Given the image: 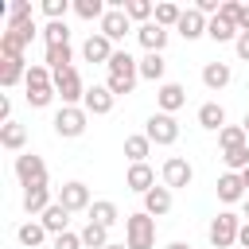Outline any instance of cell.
Instances as JSON below:
<instances>
[{"mask_svg":"<svg viewBox=\"0 0 249 249\" xmlns=\"http://www.w3.org/2000/svg\"><path fill=\"white\" fill-rule=\"evenodd\" d=\"M128 31H132V19L124 16V8H109L105 19H101V35H105L109 43H121Z\"/></svg>","mask_w":249,"mask_h":249,"instance_id":"cell-11","label":"cell"},{"mask_svg":"<svg viewBox=\"0 0 249 249\" xmlns=\"http://www.w3.org/2000/svg\"><path fill=\"white\" fill-rule=\"evenodd\" d=\"M237 31H249V4H245L241 16H237Z\"/></svg>","mask_w":249,"mask_h":249,"instance_id":"cell-46","label":"cell"},{"mask_svg":"<svg viewBox=\"0 0 249 249\" xmlns=\"http://www.w3.org/2000/svg\"><path fill=\"white\" fill-rule=\"evenodd\" d=\"M206 23H210V19H206V16L198 12V8H187L175 31H179L183 39H202V35H206Z\"/></svg>","mask_w":249,"mask_h":249,"instance_id":"cell-19","label":"cell"},{"mask_svg":"<svg viewBox=\"0 0 249 249\" xmlns=\"http://www.w3.org/2000/svg\"><path fill=\"white\" fill-rule=\"evenodd\" d=\"M105 249H128V245H124V241H109Z\"/></svg>","mask_w":249,"mask_h":249,"instance_id":"cell-48","label":"cell"},{"mask_svg":"<svg viewBox=\"0 0 249 249\" xmlns=\"http://www.w3.org/2000/svg\"><path fill=\"white\" fill-rule=\"evenodd\" d=\"M16 237H19V245L35 249V245H43V241H47V230H43V222H23V226L16 230Z\"/></svg>","mask_w":249,"mask_h":249,"instance_id":"cell-31","label":"cell"},{"mask_svg":"<svg viewBox=\"0 0 249 249\" xmlns=\"http://www.w3.org/2000/svg\"><path fill=\"white\" fill-rule=\"evenodd\" d=\"M148 152H152V140H148L144 132H136V136H124V156H128L132 163H148Z\"/></svg>","mask_w":249,"mask_h":249,"instance_id":"cell-29","label":"cell"},{"mask_svg":"<svg viewBox=\"0 0 249 249\" xmlns=\"http://www.w3.org/2000/svg\"><path fill=\"white\" fill-rule=\"evenodd\" d=\"M144 136H148L152 144H175V140H179V121H175L171 113H152L148 124H144Z\"/></svg>","mask_w":249,"mask_h":249,"instance_id":"cell-6","label":"cell"},{"mask_svg":"<svg viewBox=\"0 0 249 249\" xmlns=\"http://www.w3.org/2000/svg\"><path fill=\"white\" fill-rule=\"evenodd\" d=\"M27 66L31 62H23V58H0V86L12 89L19 78H27Z\"/></svg>","mask_w":249,"mask_h":249,"instance_id":"cell-25","label":"cell"},{"mask_svg":"<svg viewBox=\"0 0 249 249\" xmlns=\"http://www.w3.org/2000/svg\"><path fill=\"white\" fill-rule=\"evenodd\" d=\"M124 245L128 249H152L156 245V218L144 214V210L128 214L124 218Z\"/></svg>","mask_w":249,"mask_h":249,"instance_id":"cell-2","label":"cell"},{"mask_svg":"<svg viewBox=\"0 0 249 249\" xmlns=\"http://www.w3.org/2000/svg\"><path fill=\"white\" fill-rule=\"evenodd\" d=\"M230 78H233L230 62H206L202 66V86L206 89H222V86H230Z\"/></svg>","mask_w":249,"mask_h":249,"instance_id":"cell-21","label":"cell"},{"mask_svg":"<svg viewBox=\"0 0 249 249\" xmlns=\"http://www.w3.org/2000/svg\"><path fill=\"white\" fill-rule=\"evenodd\" d=\"M54 249H86V245H82V233H70L66 230V233L54 237Z\"/></svg>","mask_w":249,"mask_h":249,"instance_id":"cell-42","label":"cell"},{"mask_svg":"<svg viewBox=\"0 0 249 249\" xmlns=\"http://www.w3.org/2000/svg\"><path fill=\"white\" fill-rule=\"evenodd\" d=\"M167 249H191V245H187V241H171Z\"/></svg>","mask_w":249,"mask_h":249,"instance_id":"cell-49","label":"cell"},{"mask_svg":"<svg viewBox=\"0 0 249 249\" xmlns=\"http://www.w3.org/2000/svg\"><path fill=\"white\" fill-rule=\"evenodd\" d=\"M39 35L35 19H23V23H8V31L0 35V58H23V47Z\"/></svg>","mask_w":249,"mask_h":249,"instance_id":"cell-3","label":"cell"},{"mask_svg":"<svg viewBox=\"0 0 249 249\" xmlns=\"http://www.w3.org/2000/svg\"><path fill=\"white\" fill-rule=\"evenodd\" d=\"M206 35L214 39V43H237V23H230V19H222V16H214L210 23H206Z\"/></svg>","mask_w":249,"mask_h":249,"instance_id":"cell-26","label":"cell"},{"mask_svg":"<svg viewBox=\"0 0 249 249\" xmlns=\"http://www.w3.org/2000/svg\"><path fill=\"white\" fill-rule=\"evenodd\" d=\"M245 222H249V195H245Z\"/></svg>","mask_w":249,"mask_h":249,"instance_id":"cell-52","label":"cell"},{"mask_svg":"<svg viewBox=\"0 0 249 249\" xmlns=\"http://www.w3.org/2000/svg\"><path fill=\"white\" fill-rule=\"evenodd\" d=\"M156 105H160V113H171V117H175V109L187 105V89H183L179 82H163V86L156 89Z\"/></svg>","mask_w":249,"mask_h":249,"instance_id":"cell-14","label":"cell"},{"mask_svg":"<svg viewBox=\"0 0 249 249\" xmlns=\"http://www.w3.org/2000/svg\"><path fill=\"white\" fill-rule=\"evenodd\" d=\"M39 222H43V230H47V233H54V237H58V233H66V226H70V210L54 198V202L43 210V218H39Z\"/></svg>","mask_w":249,"mask_h":249,"instance_id":"cell-18","label":"cell"},{"mask_svg":"<svg viewBox=\"0 0 249 249\" xmlns=\"http://www.w3.org/2000/svg\"><path fill=\"white\" fill-rule=\"evenodd\" d=\"M241 8H245V4H237V0H226L218 16H222V19H230V23H237V16H241Z\"/></svg>","mask_w":249,"mask_h":249,"instance_id":"cell-43","label":"cell"},{"mask_svg":"<svg viewBox=\"0 0 249 249\" xmlns=\"http://www.w3.org/2000/svg\"><path fill=\"white\" fill-rule=\"evenodd\" d=\"M82 245H86V249H105V245H109V230L97 226V222H86V230H82Z\"/></svg>","mask_w":249,"mask_h":249,"instance_id":"cell-34","label":"cell"},{"mask_svg":"<svg viewBox=\"0 0 249 249\" xmlns=\"http://www.w3.org/2000/svg\"><path fill=\"white\" fill-rule=\"evenodd\" d=\"M54 97H58L54 86H27V105H31V109H47Z\"/></svg>","mask_w":249,"mask_h":249,"instance_id":"cell-37","label":"cell"},{"mask_svg":"<svg viewBox=\"0 0 249 249\" xmlns=\"http://www.w3.org/2000/svg\"><path fill=\"white\" fill-rule=\"evenodd\" d=\"M237 175H241V183H245V187H249V167H245V171H237Z\"/></svg>","mask_w":249,"mask_h":249,"instance_id":"cell-50","label":"cell"},{"mask_svg":"<svg viewBox=\"0 0 249 249\" xmlns=\"http://www.w3.org/2000/svg\"><path fill=\"white\" fill-rule=\"evenodd\" d=\"M218 198H222V202H245V183H241L237 171H226V175L218 179Z\"/></svg>","mask_w":249,"mask_h":249,"instance_id":"cell-20","label":"cell"},{"mask_svg":"<svg viewBox=\"0 0 249 249\" xmlns=\"http://www.w3.org/2000/svg\"><path fill=\"white\" fill-rule=\"evenodd\" d=\"M198 124L210 128V132H222V128H226V109H222L218 101H202V105H198Z\"/></svg>","mask_w":249,"mask_h":249,"instance_id":"cell-22","label":"cell"},{"mask_svg":"<svg viewBox=\"0 0 249 249\" xmlns=\"http://www.w3.org/2000/svg\"><path fill=\"white\" fill-rule=\"evenodd\" d=\"M43 62L51 66V74L70 70V66H74V51H70V43H66V47H47V58H43Z\"/></svg>","mask_w":249,"mask_h":249,"instance_id":"cell-28","label":"cell"},{"mask_svg":"<svg viewBox=\"0 0 249 249\" xmlns=\"http://www.w3.org/2000/svg\"><path fill=\"white\" fill-rule=\"evenodd\" d=\"M233 51H237V58H241V62H249V31H241V35H237Z\"/></svg>","mask_w":249,"mask_h":249,"instance_id":"cell-44","label":"cell"},{"mask_svg":"<svg viewBox=\"0 0 249 249\" xmlns=\"http://www.w3.org/2000/svg\"><path fill=\"white\" fill-rule=\"evenodd\" d=\"M51 202H54V198H51V187H47V183L23 187V214H39V218H43V210H47Z\"/></svg>","mask_w":249,"mask_h":249,"instance_id":"cell-16","label":"cell"},{"mask_svg":"<svg viewBox=\"0 0 249 249\" xmlns=\"http://www.w3.org/2000/svg\"><path fill=\"white\" fill-rule=\"evenodd\" d=\"M167 35H171V31H167V27H160L156 19L136 27V39H140L144 54H163V47H167Z\"/></svg>","mask_w":249,"mask_h":249,"instance_id":"cell-10","label":"cell"},{"mask_svg":"<svg viewBox=\"0 0 249 249\" xmlns=\"http://www.w3.org/2000/svg\"><path fill=\"white\" fill-rule=\"evenodd\" d=\"M0 144H4L8 152H19V148L27 144V128H23L19 121H8V124H0Z\"/></svg>","mask_w":249,"mask_h":249,"instance_id":"cell-27","label":"cell"},{"mask_svg":"<svg viewBox=\"0 0 249 249\" xmlns=\"http://www.w3.org/2000/svg\"><path fill=\"white\" fill-rule=\"evenodd\" d=\"M167 210H171V191H167V187H152V191L144 195V214L163 218Z\"/></svg>","mask_w":249,"mask_h":249,"instance_id":"cell-23","label":"cell"},{"mask_svg":"<svg viewBox=\"0 0 249 249\" xmlns=\"http://www.w3.org/2000/svg\"><path fill=\"white\" fill-rule=\"evenodd\" d=\"M163 74H167V58H163V54H144V58H140V78L163 82Z\"/></svg>","mask_w":249,"mask_h":249,"instance_id":"cell-30","label":"cell"},{"mask_svg":"<svg viewBox=\"0 0 249 249\" xmlns=\"http://www.w3.org/2000/svg\"><path fill=\"white\" fill-rule=\"evenodd\" d=\"M124 16L128 19H140V23H152L156 19V4L152 0H124Z\"/></svg>","mask_w":249,"mask_h":249,"instance_id":"cell-32","label":"cell"},{"mask_svg":"<svg viewBox=\"0 0 249 249\" xmlns=\"http://www.w3.org/2000/svg\"><path fill=\"white\" fill-rule=\"evenodd\" d=\"M43 39H47V47H66V43H70V27H66V19L47 23V27H43Z\"/></svg>","mask_w":249,"mask_h":249,"instance_id":"cell-36","label":"cell"},{"mask_svg":"<svg viewBox=\"0 0 249 249\" xmlns=\"http://www.w3.org/2000/svg\"><path fill=\"white\" fill-rule=\"evenodd\" d=\"M12 121V97H0V124Z\"/></svg>","mask_w":249,"mask_h":249,"instance_id":"cell-45","label":"cell"},{"mask_svg":"<svg viewBox=\"0 0 249 249\" xmlns=\"http://www.w3.org/2000/svg\"><path fill=\"white\" fill-rule=\"evenodd\" d=\"M210 249H230V245H237V233H241V218L237 214H230V210H222V214H214L210 218Z\"/></svg>","mask_w":249,"mask_h":249,"instance_id":"cell-4","label":"cell"},{"mask_svg":"<svg viewBox=\"0 0 249 249\" xmlns=\"http://www.w3.org/2000/svg\"><path fill=\"white\" fill-rule=\"evenodd\" d=\"M124 187H128V191H136V195H148V191L156 187V171H152L148 163H132V167H128V175H124Z\"/></svg>","mask_w":249,"mask_h":249,"instance_id":"cell-17","label":"cell"},{"mask_svg":"<svg viewBox=\"0 0 249 249\" xmlns=\"http://www.w3.org/2000/svg\"><path fill=\"white\" fill-rule=\"evenodd\" d=\"M54 93L62 97V105H78L82 97H86V86H82V74L70 66V70H62V74H54Z\"/></svg>","mask_w":249,"mask_h":249,"instance_id":"cell-9","label":"cell"},{"mask_svg":"<svg viewBox=\"0 0 249 249\" xmlns=\"http://www.w3.org/2000/svg\"><path fill=\"white\" fill-rule=\"evenodd\" d=\"M23 19H31V0H16V4H8V23H23Z\"/></svg>","mask_w":249,"mask_h":249,"instance_id":"cell-41","label":"cell"},{"mask_svg":"<svg viewBox=\"0 0 249 249\" xmlns=\"http://www.w3.org/2000/svg\"><path fill=\"white\" fill-rule=\"evenodd\" d=\"M86 121H89V113L82 109V105H62L58 113H54V132L58 136H66V140H74V136H82L86 132Z\"/></svg>","mask_w":249,"mask_h":249,"instance_id":"cell-5","label":"cell"},{"mask_svg":"<svg viewBox=\"0 0 249 249\" xmlns=\"http://www.w3.org/2000/svg\"><path fill=\"white\" fill-rule=\"evenodd\" d=\"M179 19H183V8L179 4H171V0L156 4V23L160 27H179Z\"/></svg>","mask_w":249,"mask_h":249,"instance_id":"cell-35","label":"cell"},{"mask_svg":"<svg viewBox=\"0 0 249 249\" xmlns=\"http://www.w3.org/2000/svg\"><path fill=\"white\" fill-rule=\"evenodd\" d=\"M113 54H117V51H113V43H109L101 31H97V35H89V39L82 43V58H86V62H105V66H109V58H113Z\"/></svg>","mask_w":249,"mask_h":249,"instance_id":"cell-15","label":"cell"},{"mask_svg":"<svg viewBox=\"0 0 249 249\" xmlns=\"http://www.w3.org/2000/svg\"><path fill=\"white\" fill-rule=\"evenodd\" d=\"M218 144H222V152H233V148L249 144V136H245V128H241V124H226V128L218 132Z\"/></svg>","mask_w":249,"mask_h":249,"instance_id":"cell-33","label":"cell"},{"mask_svg":"<svg viewBox=\"0 0 249 249\" xmlns=\"http://www.w3.org/2000/svg\"><path fill=\"white\" fill-rule=\"evenodd\" d=\"M109 89H113V97H124V93H132L136 89V78H140V58H132L128 51H117L113 58H109Z\"/></svg>","mask_w":249,"mask_h":249,"instance_id":"cell-1","label":"cell"},{"mask_svg":"<svg viewBox=\"0 0 249 249\" xmlns=\"http://www.w3.org/2000/svg\"><path fill=\"white\" fill-rule=\"evenodd\" d=\"M237 245L249 249V222H241V233H237Z\"/></svg>","mask_w":249,"mask_h":249,"instance_id":"cell-47","label":"cell"},{"mask_svg":"<svg viewBox=\"0 0 249 249\" xmlns=\"http://www.w3.org/2000/svg\"><path fill=\"white\" fill-rule=\"evenodd\" d=\"M241 128H245V136H249V113H245V121H241Z\"/></svg>","mask_w":249,"mask_h":249,"instance_id":"cell-51","label":"cell"},{"mask_svg":"<svg viewBox=\"0 0 249 249\" xmlns=\"http://www.w3.org/2000/svg\"><path fill=\"white\" fill-rule=\"evenodd\" d=\"M222 160H226L230 171H245V167H249V144H241V148H233V152H222Z\"/></svg>","mask_w":249,"mask_h":249,"instance_id":"cell-39","label":"cell"},{"mask_svg":"<svg viewBox=\"0 0 249 249\" xmlns=\"http://www.w3.org/2000/svg\"><path fill=\"white\" fill-rule=\"evenodd\" d=\"M58 202L74 214V210H89L93 202H89V187L86 183H78V179H70V183H62V191H58Z\"/></svg>","mask_w":249,"mask_h":249,"instance_id":"cell-13","label":"cell"},{"mask_svg":"<svg viewBox=\"0 0 249 249\" xmlns=\"http://www.w3.org/2000/svg\"><path fill=\"white\" fill-rule=\"evenodd\" d=\"M89 222H97V226L113 230V226L121 222V210H117V202H109V198H97V202L89 206Z\"/></svg>","mask_w":249,"mask_h":249,"instance_id":"cell-24","label":"cell"},{"mask_svg":"<svg viewBox=\"0 0 249 249\" xmlns=\"http://www.w3.org/2000/svg\"><path fill=\"white\" fill-rule=\"evenodd\" d=\"M66 12H70V0H43V16L54 23V19H66Z\"/></svg>","mask_w":249,"mask_h":249,"instance_id":"cell-40","label":"cell"},{"mask_svg":"<svg viewBox=\"0 0 249 249\" xmlns=\"http://www.w3.org/2000/svg\"><path fill=\"white\" fill-rule=\"evenodd\" d=\"M74 12H78V16H82V19H97V23H101V19H105V12H109V8H105V4H101V0H74Z\"/></svg>","mask_w":249,"mask_h":249,"instance_id":"cell-38","label":"cell"},{"mask_svg":"<svg viewBox=\"0 0 249 249\" xmlns=\"http://www.w3.org/2000/svg\"><path fill=\"white\" fill-rule=\"evenodd\" d=\"M16 179H19L23 187L47 183V163H43V156H35V152H23V156H16Z\"/></svg>","mask_w":249,"mask_h":249,"instance_id":"cell-7","label":"cell"},{"mask_svg":"<svg viewBox=\"0 0 249 249\" xmlns=\"http://www.w3.org/2000/svg\"><path fill=\"white\" fill-rule=\"evenodd\" d=\"M163 187L167 191H183V187H191V179H195V167L183 160V156H171V160H163Z\"/></svg>","mask_w":249,"mask_h":249,"instance_id":"cell-8","label":"cell"},{"mask_svg":"<svg viewBox=\"0 0 249 249\" xmlns=\"http://www.w3.org/2000/svg\"><path fill=\"white\" fill-rule=\"evenodd\" d=\"M113 89L109 86H86V97H82V109L86 113H93V117H105L109 109H113Z\"/></svg>","mask_w":249,"mask_h":249,"instance_id":"cell-12","label":"cell"}]
</instances>
